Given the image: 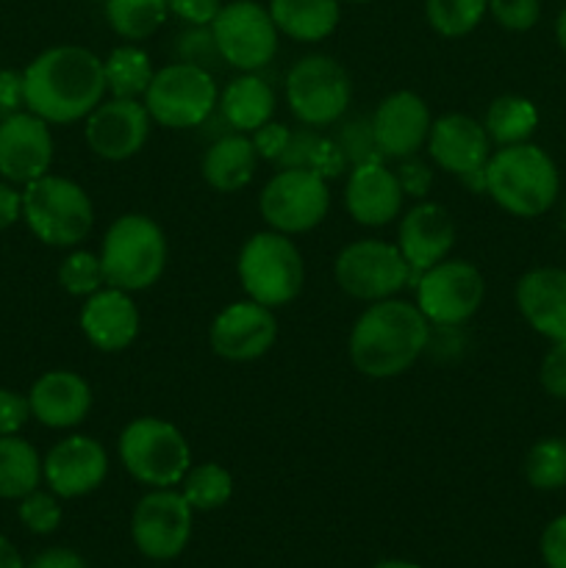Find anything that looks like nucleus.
<instances>
[{
  "label": "nucleus",
  "mask_w": 566,
  "mask_h": 568,
  "mask_svg": "<svg viewBox=\"0 0 566 568\" xmlns=\"http://www.w3.org/2000/svg\"><path fill=\"white\" fill-rule=\"evenodd\" d=\"M170 6L166 0H105V20L117 37L128 42L148 39L164 26Z\"/></svg>",
  "instance_id": "473e14b6"
},
{
  "label": "nucleus",
  "mask_w": 566,
  "mask_h": 568,
  "mask_svg": "<svg viewBox=\"0 0 566 568\" xmlns=\"http://www.w3.org/2000/svg\"><path fill=\"white\" fill-rule=\"evenodd\" d=\"M286 103L300 125L325 128L342 120L353 100L347 70L331 55H303L286 72Z\"/></svg>",
  "instance_id": "6e6552de"
},
{
  "label": "nucleus",
  "mask_w": 566,
  "mask_h": 568,
  "mask_svg": "<svg viewBox=\"0 0 566 568\" xmlns=\"http://www.w3.org/2000/svg\"><path fill=\"white\" fill-rule=\"evenodd\" d=\"M105 70V89L111 98H128L139 100L148 92L150 81H153L155 70L150 64V55L137 44H120L109 53L103 61Z\"/></svg>",
  "instance_id": "2f4dec72"
},
{
  "label": "nucleus",
  "mask_w": 566,
  "mask_h": 568,
  "mask_svg": "<svg viewBox=\"0 0 566 568\" xmlns=\"http://www.w3.org/2000/svg\"><path fill=\"white\" fill-rule=\"evenodd\" d=\"M333 275L344 294L361 303H377L408 286L411 266L397 244L383 239H358L336 255Z\"/></svg>",
  "instance_id": "9d476101"
},
{
  "label": "nucleus",
  "mask_w": 566,
  "mask_h": 568,
  "mask_svg": "<svg viewBox=\"0 0 566 568\" xmlns=\"http://www.w3.org/2000/svg\"><path fill=\"white\" fill-rule=\"evenodd\" d=\"M48 125L31 111H14L0 122V175L6 181L28 186L48 175L53 164V133Z\"/></svg>",
  "instance_id": "6ab92c4d"
},
{
  "label": "nucleus",
  "mask_w": 566,
  "mask_h": 568,
  "mask_svg": "<svg viewBox=\"0 0 566 568\" xmlns=\"http://www.w3.org/2000/svg\"><path fill=\"white\" fill-rule=\"evenodd\" d=\"M105 98L103 59L81 44L39 53L22 72V103L53 125L87 120Z\"/></svg>",
  "instance_id": "f257e3e1"
},
{
  "label": "nucleus",
  "mask_w": 566,
  "mask_h": 568,
  "mask_svg": "<svg viewBox=\"0 0 566 568\" xmlns=\"http://www.w3.org/2000/svg\"><path fill=\"white\" fill-rule=\"evenodd\" d=\"M455 244V222L444 205L422 200L408 214L400 220L397 227V247L403 258L408 261L411 277L408 286H416L420 275L438 261L449 255Z\"/></svg>",
  "instance_id": "aec40b11"
},
{
  "label": "nucleus",
  "mask_w": 566,
  "mask_h": 568,
  "mask_svg": "<svg viewBox=\"0 0 566 568\" xmlns=\"http://www.w3.org/2000/svg\"><path fill=\"white\" fill-rule=\"evenodd\" d=\"M289 128L286 125H281V122H266V125H261L259 131H253V148H255V153H259V159H264V161H275L277 164V159H281L283 155V150H286V144H289Z\"/></svg>",
  "instance_id": "a18cd8bd"
},
{
  "label": "nucleus",
  "mask_w": 566,
  "mask_h": 568,
  "mask_svg": "<svg viewBox=\"0 0 566 568\" xmlns=\"http://www.w3.org/2000/svg\"><path fill=\"white\" fill-rule=\"evenodd\" d=\"M170 11L189 26H211L220 14L222 0H166Z\"/></svg>",
  "instance_id": "de8ad7c7"
},
{
  "label": "nucleus",
  "mask_w": 566,
  "mask_h": 568,
  "mask_svg": "<svg viewBox=\"0 0 566 568\" xmlns=\"http://www.w3.org/2000/svg\"><path fill=\"white\" fill-rule=\"evenodd\" d=\"M372 568H420V566L405 564V560H383V564H377V566H372Z\"/></svg>",
  "instance_id": "5fc2aeb1"
},
{
  "label": "nucleus",
  "mask_w": 566,
  "mask_h": 568,
  "mask_svg": "<svg viewBox=\"0 0 566 568\" xmlns=\"http://www.w3.org/2000/svg\"><path fill=\"white\" fill-rule=\"evenodd\" d=\"M178 55L186 64L203 67L209 72L225 64L220 55V48L214 42V33H211V26H192L186 33H181V39H178Z\"/></svg>",
  "instance_id": "ea45409f"
},
{
  "label": "nucleus",
  "mask_w": 566,
  "mask_h": 568,
  "mask_svg": "<svg viewBox=\"0 0 566 568\" xmlns=\"http://www.w3.org/2000/svg\"><path fill=\"white\" fill-rule=\"evenodd\" d=\"M277 166L281 170H311L325 178V181H333L350 164L333 139L316 133V128L300 125L289 133V144L281 159H277Z\"/></svg>",
  "instance_id": "c85d7f7f"
},
{
  "label": "nucleus",
  "mask_w": 566,
  "mask_h": 568,
  "mask_svg": "<svg viewBox=\"0 0 566 568\" xmlns=\"http://www.w3.org/2000/svg\"><path fill=\"white\" fill-rule=\"evenodd\" d=\"M277 342V320L272 308L255 300H239L225 305L209 327V344L214 355L231 364L264 358Z\"/></svg>",
  "instance_id": "dca6fc26"
},
{
  "label": "nucleus",
  "mask_w": 566,
  "mask_h": 568,
  "mask_svg": "<svg viewBox=\"0 0 566 568\" xmlns=\"http://www.w3.org/2000/svg\"><path fill=\"white\" fill-rule=\"evenodd\" d=\"M525 477L538 491H558L566 486V442L542 438L525 455Z\"/></svg>",
  "instance_id": "c9c22d12"
},
{
  "label": "nucleus",
  "mask_w": 566,
  "mask_h": 568,
  "mask_svg": "<svg viewBox=\"0 0 566 568\" xmlns=\"http://www.w3.org/2000/svg\"><path fill=\"white\" fill-rule=\"evenodd\" d=\"M239 283L250 300L281 308L300 297L305 283V261L297 244L277 231L253 233L236 258Z\"/></svg>",
  "instance_id": "39448f33"
},
{
  "label": "nucleus",
  "mask_w": 566,
  "mask_h": 568,
  "mask_svg": "<svg viewBox=\"0 0 566 568\" xmlns=\"http://www.w3.org/2000/svg\"><path fill=\"white\" fill-rule=\"evenodd\" d=\"M22 100V75L14 72H0V105L11 109Z\"/></svg>",
  "instance_id": "3c124183"
},
{
  "label": "nucleus",
  "mask_w": 566,
  "mask_h": 568,
  "mask_svg": "<svg viewBox=\"0 0 566 568\" xmlns=\"http://www.w3.org/2000/svg\"><path fill=\"white\" fill-rule=\"evenodd\" d=\"M542 388L555 399H566V342H553L538 369Z\"/></svg>",
  "instance_id": "79ce46f5"
},
{
  "label": "nucleus",
  "mask_w": 566,
  "mask_h": 568,
  "mask_svg": "<svg viewBox=\"0 0 566 568\" xmlns=\"http://www.w3.org/2000/svg\"><path fill=\"white\" fill-rule=\"evenodd\" d=\"M148 109L139 100L111 98L103 100L83 125V139L98 159L128 161L148 144L150 139Z\"/></svg>",
  "instance_id": "f3484780"
},
{
  "label": "nucleus",
  "mask_w": 566,
  "mask_h": 568,
  "mask_svg": "<svg viewBox=\"0 0 566 568\" xmlns=\"http://www.w3.org/2000/svg\"><path fill=\"white\" fill-rule=\"evenodd\" d=\"M22 220V192H17L9 183H0V231Z\"/></svg>",
  "instance_id": "8fccbe9b"
},
{
  "label": "nucleus",
  "mask_w": 566,
  "mask_h": 568,
  "mask_svg": "<svg viewBox=\"0 0 566 568\" xmlns=\"http://www.w3.org/2000/svg\"><path fill=\"white\" fill-rule=\"evenodd\" d=\"M427 155L438 170L461 178L475 192H486V164L492 139L483 122L469 114H444L433 120L427 133Z\"/></svg>",
  "instance_id": "4468645a"
},
{
  "label": "nucleus",
  "mask_w": 566,
  "mask_h": 568,
  "mask_svg": "<svg viewBox=\"0 0 566 568\" xmlns=\"http://www.w3.org/2000/svg\"><path fill=\"white\" fill-rule=\"evenodd\" d=\"M555 39H558L560 48L566 50V9L560 11L558 20H555Z\"/></svg>",
  "instance_id": "864d4df0"
},
{
  "label": "nucleus",
  "mask_w": 566,
  "mask_h": 568,
  "mask_svg": "<svg viewBox=\"0 0 566 568\" xmlns=\"http://www.w3.org/2000/svg\"><path fill=\"white\" fill-rule=\"evenodd\" d=\"M350 3H370V0H350Z\"/></svg>",
  "instance_id": "6e6d98bb"
},
{
  "label": "nucleus",
  "mask_w": 566,
  "mask_h": 568,
  "mask_svg": "<svg viewBox=\"0 0 566 568\" xmlns=\"http://www.w3.org/2000/svg\"><path fill=\"white\" fill-rule=\"evenodd\" d=\"M28 231L50 247H75L94 225V205L83 186L61 175H42L22 192Z\"/></svg>",
  "instance_id": "423d86ee"
},
{
  "label": "nucleus",
  "mask_w": 566,
  "mask_h": 568,
  "mask_svg": "<svg viewBox=\"0 0 566 568\" xmlns=\"http://www.w3.org/2000/svg\"><path fill=\"white\" fill-rule=\"evenodd\" d=\"M0 568H26L14 544L3 536H0Z\"/></svg>",
  "instance_id": "603ef678"
},
{
  "label": "nucleus",
  "mask_w": 566,
  "mask_h": 568,
  "mask_svg": "<svg viewBox=\"0 0 566 568\" xmlns=\"http://www.w3.org/2000/svg\"><path fill=\"white\" fill-rule=\"evenodd\" d=\"M109 475L105 447L92 436H67L50 447L42 458V477L50 491L61 499L87 497L98 491Z\"/></svg>",
  "instance_id": "a211bd4d"
},
{
  "label": "nucleus",
  "mask_w": 566,
  "mask_h": 568,
  "mask_svg": "<svg viewBox=\"0 0 566 568\" xmlns=\"http://www.w3.org/2000/svg\"><path fill=\"white\" fill-rule=\"evenodd\" d=\"M416 308L431 325H464L486 300V281L475 264L444 258L416 281Z\"/></svg>",
  "instance_id": "ddd939ff"
},
{
  "label": "nucleus",
  "mask_w": 566,
  "mask_h": 568,
  "mask_svg": "<svg viewBox=\"0 0 566 568\" xmlns=\"http://www.w3.org/2000/svg\"><path fill=\"white\" fill-rule=\"evenodd\" d=\"M192 505L172 488H150L131 516V536L150 560H172L192 538Z\"/></svg>",
  "instance_id": "2eb2a0df"
},
{
  "label": "nucleus",
  "mask_w": 566,
  "mask_h": 568,
  "mask_svg": "<svg viewBox=\"0 0 566 568\" xmlns=\"http://www.w3.org/2000/svg\"><path fill=\"white\" fill-rule=\"evenodd\" d=\"M403 189L397 175L383 161L361 164L350 170V181L344 186V209L358 225L383 227L394 222L403 209Z\"/></svg>",
  "instance_id": "4be33fe9"
},
{
  "label": "nucleus",
  "mask_w": 566,
  "mask_h": 568,
  "mask_svg": "<svg viewBox=\"0 0 566 568\" xmlns=\"http://www.w3.org/2000/svg\"><path fill=\"white\" fill-rule=\"evenodd\" d=\"M488 139L497 148H508V144H522L536 133L538 128V111L536 105L519 94H503V98L492 100L486 109V120H483Z\"/></svg>",
  "instance_id": "7c9ffc66"
},
{
  "label": "nucleus",
  "mask_w": 566,
  "mask_h": 568,
  "mask_svg": "<svg viewBox=\"0 0 566 568\" xmlns=\"http://www.w3.org/2000/svg\"><path fill=\"white\" fill-rule=\"evenodd\" d=\"M20 521L37 536H50L61 525V505L55 494L39 491V488L26 494L20 499Z\"/></svg>",
  "instance_id": "58836bf2"
},
{
  "label": "nucleus",
  "mask_w": 566,
  "mask_h": 568,
  "mask_svg": "<svg viewBox=\"0 0 566 568\" xmlns=\"http://www.w3.org/2000/svg\"><path fill=\"white\" fill-rule=\"evenodd\" d=\"M216 100L220 92L214 72L186 61H172L155 70L144 92V109L150 120L164 128H198L214 114Z\"/></svg>",
  "instance_id": "1a4fd4ad"
},
{
  "label": "nucleus",
  "mask_w": 566,
  "mask_h": 568,
  "mask_svg": "<svg viewBox=\"0 0 566 568\" xmlns=\"http://www.w3.org/2000/svg\"><path fill=\"white\" fill-rule=\"evenodd\" d=\"M275 103L272 87L255 72H242L239 78H233L216 100L222 120L236 133H253L266 125L275 114Z\"/></svg>",
  "instance_id": "bb28decb"
},
{
  "label": "nucleus",
  "mask_w": 566,
  "mask_h": 568,
  "mask_svg": "<svg viewBox=\"0 0 566 568\" xmlns=\"http://www.w3.org/2000/svg\"><path fill=\"white\" fill-rule=\"evenodd\" d=\"M26 568H87V564H83L81 555L72 552V549L53 547L44 549L42 555H37Z\"/></svg>",
  "instance_id": "09e8293b"
},
{
  "label": "nucleus",
  "mask_w": 566,
  "mask_h": 568,
  "mask_svg": "<svg viewBox=\"0 0 566 568\" xmlns=\"http://www.w3.org/2000/svg\"><path fill=\"white\" fill-rule=\"evenodd\" d=\"M122 466L148 488H172L192 466V449L172 422L159 416H139L128 422L117 442Z\"/></svg>",
  "instance_id": "0eeeda50"
},
{
  "label": "nucleus",
  "mask_w": 566,
  "mask_h": 568,
  "mask_svg": "<svg viewBox=\"0 0 566 568\" xmlns=\"http://www.w3.org/2000/svg\"><path fill=\"white\" fill-rule=\"evenodd\" d=\"M166 236L159 222L144 214H122L105 231L100 244L105 286L122 292H144L166 270Z\"/></svg>",
  "instance_id": "20e7f679"
},
{
  "label": "nucleus",
  "mask_w": 566,
  "mask_h": 568,
  "mask_svg": "<svg viewBox=\"0 0 566 568\" xmlns=\"http://www.w3.org/2000/svg\"><path fill=\"white\" fill-rule=\"evenodd\" d=\"M81 331L100 353H120L139 336V308L131 292L105 286L87 297L81 308Z\"/></svg>",
  "instance_id": "5701e85b"
},
{
  "label": "nucleus",
  "mask_w": 566,
  "mask_h": 568,
  "mask_svg": "<svg viewBox=\"0 0 566 568\" xmlns=\"http://www.w3.org/2000/svg\"><path fill=\"white\" fill-rule=\"evenodd\" d=\"M31 419V403L26 394L0 388V436H17Z\"/></svg>",
  "instance_id": "c03bdc74"
},
{
  "label": "nucleus",
  "mask_w": 566,
  "mask_h": 568,
  "mask_svg": "<svg viewBox=\"0 0 566 568\" xmlns=\"http://www.w3.org/2000/svg\"><path fill=\"white\" fill-rule=\"evenodd\" d=\"M277 31L294 42H322L338 26V0H270Z\"/></svg>",
  "instance_id": "cd10ccee"
},
{
  "label": "nucleus",
  "mask_w": 566,
  "mask_h": 568,
  "mask_svg": "<svg viewBox=\"0 0 566 568\" xmlns=\"http://www.w3.org/2000/svg\"><path fill=\"white\" fill-rule=\"evenodd\" d=\"M542 558L547 568H566V516H558L544 527Z\"/></svg>",
  "instance_id": "49530a36"
},
{
  "label": "nucleus",
  "mask_w": 566,
  "mask_h": 568,
  "mask_svg": "<svg viewBox=\"0 0 566 568\" xmlns=\"http://www.w3.org/2000/svg\"><path fill=\"white\" fill-rule=\"evenodd\" d=\"M331 209L327 181L311 170H281L261 189L259 211L270 231L297 236L320 225Z\"/></svg>",
  "instance_id": "9b49d317"
},
{
  "label": "nucleus",
  "mask_w": 566,
  "mask_h": 568,
  "mask_svg": "<svg viewBox=\"0 0 566 568\" xmlns=\"http://www.w3.org/2000/svg\"><path fill=\"white\" fill-rule=\"evenodd\" d=\"M333 142H336V148L342 150V155L347 159L350 166L386 161V155L381 153V148H377V142H375L372 120H364V116H353V120H344L342 125H338Z\"/></svg>",
  "instance_id": "4c0bfd02"
},
{
  "label": "nucleus",
  "mask_w": 566,
  "mask_h": 568,
  "mask_svg": "<svg viewBox=\"0 0 566 568\" xmlns=\"http://www.w3.org/2000/svg\"><path fill=\"white\" fill-rule=\"evenodd\" d=\"M394 175H397L400 189H403L405 197L422 200L433 186V170L420 159V155L400 159V166L394 170Z\"/></svg>",
  "instance_id": "37998d69"
},
{
  "label": "nucleus",
  "mask_w": 566,
  "mask_h": 568,
  "mask_svg": "<svg viewBox=\"0 0 566 568\" xmlns=\"http://www.w3.org/2000/svg\"><path fill=\"white\" fill-rule=\"evenodd\" d=\"M431 322L408 300H377L350 331V364L372 381H388L408 372L425 355Z\"/></svg>",
  "instance_id": "f03ea898"
},
{
  "label": "nucleus",
  "mask_w": 566,
  "mask_h": 568,
  "mask_svg": "<svg viewBox=\"0 0 566 568\" xmlns=\"http://www.w3.org/2000/svg\"><path fill=\"white\" fill-rule=\"evenodd\" d=\"M558 166L538 144L499 148L486 164V194L514 216H542L558 200Z\"/></svg>",
  "instance_id": "7ed1b4c3"
},
{
  "label": "nucleus",
  "mask_w": 566,
  "mask_h": 568,
  "mask_svg": "<svg viewBox=\"0 0 566 568\" xmlns=\"http://www.w3.org/2000/svg\"><path fill=\"white\" fill-rule=\"evenodd\" d=\"M211 33L228 67H236L239 72H259L275 59L281 31L270 9L255 0H233L214 17Z\"/></svg>",
  "instance_id": "f8f14e48"
},
{
  "label": "nucleus",
  "mask_w": 566,
  "mask_h": 568,
  "mask_svg": "<svg viewBox=\"0 0 566 568\" xmlns=\"http://www.w3.org/2000/svg\"><path fill=\"white\" fill-rule=\"evenodd\" d=\"M431 109L416 92L400 89L386 94L372 114L375 142L386 159H408L416 155L422 144H427L431 133Z\"/></svg>",
  "instance_id": "412c9836"
},
{
  "label": "nucleus",
  "mask_w": 566,
  "mask_h": 568,
  "mask_svg": "<svg viewBox=\"0 0 566 568\" xmlns=\"http://www.w3.org/2000/svg\"><path fill=\"white\" fill-rule=\"evenodd\" d=\"M516 308L549 342H566V270L538 266L516 283Z\"/></svg>",
  "instance_id": "393cba45"
},
{
  "label": "nucleus",
  "mask_w": 566,
  "mask_h": 568,
  "mask_svg": "<svg viewBox=\"0 0 566 568\" xmlns=\"http://www.w3.org/2000/svg\"><path fill=\"white\" fill-rule=\"evenodd\" d=\"M488 11L505 31H530L542 17V0H488Z\"/></svg>",
  "instance_id": "a19ab883"
},
{
  "label": "nucleus",
  "mask_w": 566,
  "mask_h": 568,
  "mask_svg": "<svg viewBox=\"0 0 566 568\" xmlns=\"http://www.w3.org/2000/svg\"><path fill=\"white\" fill-rule=\"evenodd\" d=\"M255 166H259V153L253 148V139L233 131L211 142V148L203 155V164H200V172H203V181L214 192L231 194L253 181Z\"/></svg>",
  "instance_id": "a878e982"
},
{
  "label": "nucleus",
  "mask_w": 566,
  "mask_h": 568,
  "mask_svg": "<svg viewBox=\"0 0 566 568\" xmlns=\"http://www.w3.org/2000/svg\"><path fill=\"white\" fill-rule=\"evenodd\" d=\"M488 0H425V17L438 37L458 39L481 26Z\"/></svg>",
  "instance_id": "f704fd0d"
},
{
  "label": "nucleus",
  "mask_w": 566,
  "mask_h": 568,
  "mask_svg": "<svg viewBox=\"0 0 566 568\" xmlns=\"http://www.w3.org/2000/svg\"><path fill=\"white\" fill-rule=\"evenodd\" d=\"M59 283L72 297H92L105 286L100 255L89 253V250H75L67 255L59 266Z\"/></svg>",
  "instance_id": "e433bc0d"
},
{
  "label": "nucleus",
  "mask_w": 566,
  "mask_h": 568,
  "mask_svg": "<svg viewBox=\"0 0 566 568\" xmlns=\"http://www.w3.org/2000/svg\"><path fill=\"white\" fill-rule=\"evenodd\" d=\"M31 416L50 430L78 427L92 410V388L78 372H44L28 392Z\"/></svg>",
  "instance_id": "b1692460"
},
{
  "label": "nucleus",
  "mask_w": 566,
  "mask_h": 568,
  "mask_svg": "<svg viewBox=\"0 0 566 568\" xmlns=\"http://www.w3.org/2000/svg\"><path fill=\"white\" fill-rule=\"evenodd\" d=\"M42 458L20 436H0V499H22L39 488Z\"/></svg>",
  "instance_id": "c756f323"
},
{
  "label": "nucleus",
  "mask_w": 566,
  "mask_h": 568,
  "mask_svg": "<svg viewBox=\"0 0 566 568\" xmlns=\"http://www.w3.org/2000/svg\"><path fill=\"white\" fill-rule=\"evenodd\" d=\"M181 494L192 510H216L231 499L233 477L225 466L220 464H198L189 466L181 480Z\"/></svg>",
  "instance_id": "72a5a7b5"
}]
</instances>
